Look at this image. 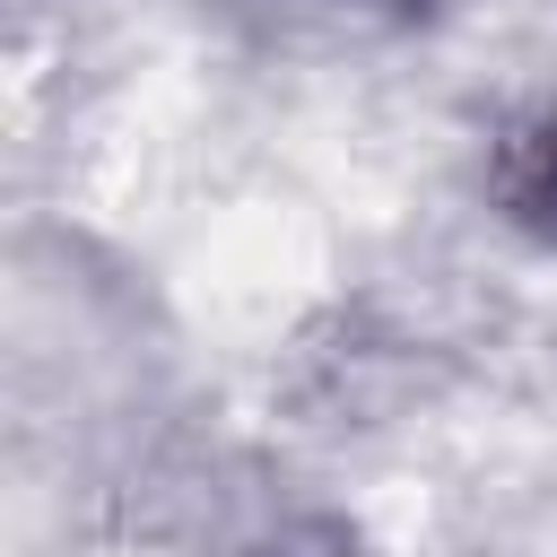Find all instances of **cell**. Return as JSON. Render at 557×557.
I'll return each mask as SVG.
<instances>
[{"label":"cell","mask_w":557,"mask_h":557,"mask_svg":"<svg viewBox=\"0 0 557 557\" xmlns=\"http://www.w3.org/2000/svg\"><path fill=\"white\" fill-rule=\"evenodd\" d=\"M496 200H505V218H513L522 235L557 244V104L505 139V165H496Z\"/></svg>","instance_id":"1"}]
</instances>
